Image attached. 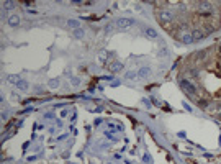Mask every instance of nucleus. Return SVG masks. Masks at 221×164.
<instances>
[{"label":"nucleus","instance_id":"obj_11","mask_svg":"<svg viewBox=\"0 0 221 164\" xmlns=\"http://www.w3.org/2000/svg\"><path fill=\"white\" fill-rule=\"evenodd\" d=\"M20 81H22V79H20V76H8V82H10V84H15V85H18Z\"/></svg>","mask_w":221,"mask_h":164},{"label":"nucleus","instance_id":"obj_4","mask_svg":"<svg viewBox=\"0 0 221 164\" xmlns=\"http://www.w3.org/2000/svg\"><path fill=\"white\" fill-rule=\"evenodd\" d=\"M133 23H134V20H131V18H120V20H116V25L118 28H121V30H125V28H128V26H131Z\"/></svg>","mask_w":221,"mask_h":164},{"label":"nucleus","instance_id":"obj_9","mask_svg":"<svg viewBox=\"0 0 221 164\" xmlns=\"http://www.w3.org/2000/svg\"><path fill=\"white\" fill-rule=\"evenodd\" d=\"M8 23H10L12 26H16V25L20 23V16H18V15H12V16L8 18Z\"/></svg>","mask_w":221,"mask_h":164},{"label":"nucleus","instance_id":"obj_3","mask_svg":"<svg viewBox=\"0 0 221 164\" xmlns=\"http://www.w3.org/2000/svg\"><path fill=\"white\" fill-rule=\"evenodd\" d=\"M177 38L185 44H192L193 43V36H192V31H184L182 34H177Z\"/></svg>","mask_w":221,"mask_h":164},{"label":"nucleus","instance_id":"obj_5","mask_svg":"<svg viewBox=\"0 0 221 164\" xmlns=\"http://www.w3.org/2000/svg\"><path fill=\"white\" fill-rule=\"evenodd\" d=\"M192 36H193V41H200V40H203V38L206 36V33L202 30V28H198V30L192 31Z\"/></svg>","mask_w":221,"mask_h":164},{"label":"nucleus","instance_id":"obj_17","mask_svg":"<svg viewBox=\"0 0 221 164\" xmlns=\"http://www.w3.org/2000/svg\"><path fill=\"white\" fill-rule=\"evenodd\" d=\"M144 161H146V163L151 161V156H149V154H144Z\"/></svg>","mask_w":221,"mask_h":164},{"label":"nucleus","instance_id":"obj_1","mask_svg":"<svg viewBox=\"0 0 221 164\" xmlns=\"http://www.w3.org/2000/svg\"><path fill=\"white\" fill-rule=\"evenodd\" d=\"M180 87L188 94V95L195 97V99H196V95H198V92H200V87H198V85H195L193 82L187 81L185 77H180Z\"/></svg>","mask_w":221,"mask_h":164},{"label":"nucleus","instance_id":"obj_16","mask_svg":"<svg viewBox=\"0 0 221 164\" xmlns=\"http://www.w3.org/2000/svg\"><path fill=\"white\" fill-rule=\"evenodd\" d=\"M98 59H100V62H105V59H107V53H100V54H98Z\"/></svg>","mask_w":221,"mask_h":164},{"label":"nucleus","instance_id":"obj_14","mask_svg":"<svg viewBox=\"0 0 221 164\" xmlns=\"http://www.w3.org/2000/svg\"><path fill=\"white\" fill-rule=\"evenodd\" d=\"M125 77L128 79V81H133V79H136V77H138V74H134V72H126V74H125Z\"/></svg>","mask_w":221,"mask_h":164},{"label":"nucleus","instance_id":"obj_13","mask_svg":"<svg viewBox=\"0 0 221 164\" xmlns=\"http://www.w3.org/2000/svg\"><path fill=\"white\" fill-rule=\"evenodd\" d=\"M16 87H18L20 90H26V89H28V84H26V81H23V79H22V81L18 82V85H16Z\"/></svg>","mask_w":221,"mask_h":164},{"label":"nucleus","instance_id":"obj_15","mask_svg":"<svg viewBox=\"0 0 221 164\" xmlns=\"http://www.w3.org/2000/svg\"><path fill=\"white\" fill-rule=\"evenodd\" d=\"M57 85H59V79H51V81H49V87H52V89H56Z\"/></svg>","mask_w":221,"mask_h":164},{"label":"nucleus","instance_id":"obj_6","mask_svg":"<svg viewBox=\"0 0 221 164\" xmlns=\"http://www.w3.org/2000/svg\"><path fill=\"white\" fill-rule=\"evenodd\" d=\"M151 76V69L149 67H141L138 71V77L139 79H146V77H149Z\"/></svg>","mask_w":221,"mask_h":164},{"label":"nucleus","instance_id":"obj_8","mask_svg":"<svg viewBox=\"0 0 221 164\" xmlns=\"http://www.w3.org/2000/svg\"><path fill=\"white\" fill-rule=\"evenodd\" d=\"M121 69H123V64H121V62H116V61H115V62H111V64H110V71H111V72H118V71H121Z\"/></svg>","mask_w":221,"mask_h":164},{"label":"nucleus","instance_id":"obj_12","mask_svg":"<svg viewBox=\"0 0 221 164\" xmlns=\"http://www.w3.org/2000/svg\"><path fill=\"white\" fill-rule=\"evenodd\" d=\"M84 33H85V31H84L82 28H77V30H74V34H75V38H84Z\"/></svg>","mask_w":221,"mask_h":164},{"label":"nucleus","instance_id":"obj_2","mask_svg":"<svg viewBox=\"0 0 221 164\" xmlns=\"http://www.w3.org/2000/svg\"><path fill=\"white\" fill-rule=\"evenodd\" d=\"M157 18L162 25H167V22H175V13L170 12V10H159L157 12Z\"/></svg>","mask_w":221,"mask_h":164},{"label":"nucleus","instance_id":"obj_10","mask_svg":"<svg viewBox=\"0 0 221 164\" xmlns=\"http://www.w3.org/2000/svg\"><path fill=\"white\" fill-rule=\"evenodd\" d=\"M66 23H67V26H69V28H74V30L80 28V26H79V25H80V23H79V20H67Z\"/></svg>","mask_w":221,"mask_h":164},{"label":"nucleus","instance_id":"obj_7","mask_svg":"<svg viewBox=\"0 0 221 164\" xmlns=\"http://www.w3.org/2000/svg\"><path fill=\"white\" fill-rule=\"evenodd\" d=\"M144 33H146L147 38H151V40H156V38H157L156 30H152V28H144Z\"/></svg>","mask_w":221,"mask_h":164},{"label":"nucleus","instance_id":"obj_18","mask_svg":"<svg viewBox=\"0 0 221 164\" xmlns=\"http://www.w3.org/2000/svg\"><path fill=\"white\" fill-rule=\"evenodd\" d=\"M218 53L221 54V44H220V46H218Z\"/></svg>","mask_w":221,"mask_h":164}]
</instances>
